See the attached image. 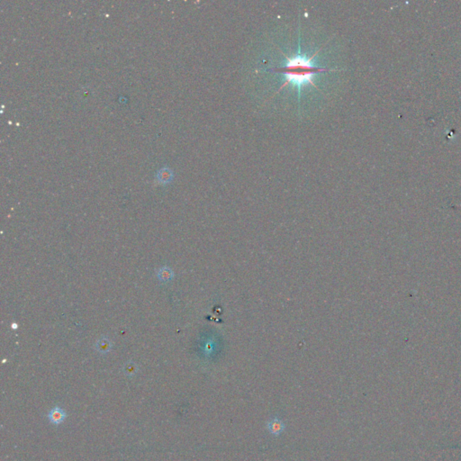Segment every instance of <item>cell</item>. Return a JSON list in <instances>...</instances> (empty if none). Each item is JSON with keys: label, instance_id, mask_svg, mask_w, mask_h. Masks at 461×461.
Listing matches in <instances>:
<instances>
[{"label": "cell", "instance_id": "3957f363", "mask_svg": "<svg viewBox=\"0 0 461 461\" xmlns=\"http://www.w3.org/2000/svg\"><path fill=\"white\" fill-rule=\"evenodd\" d=\"M284 429V424L279 419L272 420L269 425V430L272 434H280Z\"/></svg>", "mask_w": 461, "mask_h": 461}, {"label": "cell", "instance_id": "6da1fadb", "mask_svg": "<svg viewBox=\"0 0 461 461\" xmlns=\"http://www.w3.org/2000/svg\"><path fill=\"white\" fill-rule=\"evenodd\" d=\"M318 52L319 51H316V52L309 56L307 54L302 53L300 44H298V52H296L295 55L288 57L284 54L285 63L283 66L273 68L267 71L282 74L285 77V81L281 85L280 89L285 88L288 84H292L297 90L298 101L300 102L301 91L303 87L306 85H312L316 88L314 78L317 74L335 71L328 68L321 67L316 63V57Z\"/></svg>", "mask_w": 461, "mask_h": 461}, {"label": "cell", "instance_id": "7a4b0ae2", "mask_svg": "<svg viewBox=\"0 0 461 461\" xmlns=\"http://www.w3.org/2000/svg\"><path fill=\"white\" fill-rule=\"evenodd\" d=\"M47 417L52 425H62L66 419L67 414L65 413V411L63 408H61L60 406H56L49 412Z\"/></svg>", "mask_w": 461, "mask_h": 461}]
</instances>
